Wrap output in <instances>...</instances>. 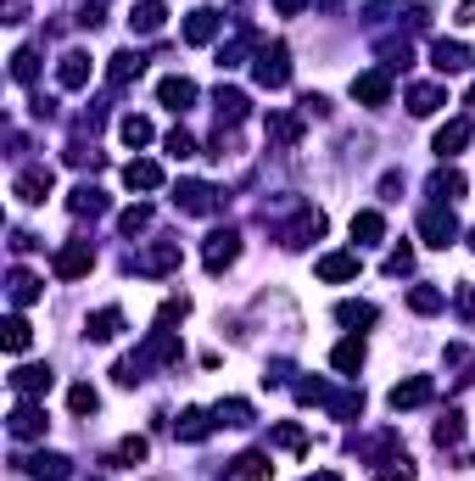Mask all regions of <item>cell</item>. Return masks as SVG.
<instances>
[{"label":"cell","mask_w":475,"mask_h":481,"mask_svg":"<svg viewBox=\"0 0 475 481\" xmlns=\"http://www.w3.org/2000/svg\"><path fill=\"white\" fill-rule=\"evenodd\" d=\"M252 79H258L263 90H285V84H291V51H285V45H258V56H252Z\"/></svg>","instance_id":"6da1fadb"},{"label":"cell","mask_w":475,"mask_h":481,"mask_svg":"<svg viewBox=\"0 0 475 481\" xmlns=\"http://www.w3.org/2000/svg\"><path fill=\"white\" fill-rule=\"evenodd\" d=\"M420 236H425V246H453V241H459V218H453V207H448V202L425 207V213H420Z\"/></svg>","instance_id":"7a4b0ae2"},{"label":"cell","mask_w":475,"mask_h":481,"mask_svg":"<svg viewBox=\"0 0 475 481\" xmlns=\"http://www.w3.org/2000/svg\"><path fill=\"white\" fill-rule=\"evenodd\" d=\"M325 236V213L319 207H302L291 224H285V230H280V246H291V252H302L308 241H319Z\"/></svg>","instance_id":"3957f363"},{"label":"cell","mask_w":475,"mask_h":481,"mask_svg":"<svg viewBox=\"0 0 475 481\" xmlns=\"http://www.w3.org/2000/svg\"><path fill=\"white\" fill-rule=\"evenodd\" d=\"M174 202H179L185 213H196V218H207V213H218V207H224V197H218L213 185H202V179H179Z\"/></svg>","instance_id":"277c9868"},{"label":"cell","mask_w":475,"mask_h":481,"mask_svg":"<svg viewBox=\"0 0 475 481\" xmlns=\"http://www.w3.org/2000/svg\"><path fill=\"white\" fill-rule=\"evenodd\" d=\"M235 258H241V236H235V230H213V236H207V246H202L207 274H224Z\"/></svg>","instance_id":"5b68a950"},{"label":"cell","mask_w":475,"mask_h":481,"mask_svg":"<svg viewBox=\"0 0 475 481\" xmlns=\"http://www.w3.org/2000/svg\"><path fill=\"white\" fill-rule=\"evenodd\" d=\"M353 101H364V107H386V101H392V73H386V68L358 73V79H353Z\"/></svg>","instance_id":"8992f818"},{"label":"cell","mask_w":475,"mask_h":481,"mask_svg":"<svg viewBox=\"0 0 475 481\" xmlns=\"http://www.w3.org/2000/svg\"><path fill=\"white\" fill-rule=\"evenodd\" d=\"M12 190H17V202H28V207H40V202L51 197V190H56V174H51L45 163H40V168H23Z\"/></svg>","instance_id":"52a82bcc"},{"label":"cell","mask_w":475,"mask_h":481,"mask_svg":"<svg viewBox=\"0 0 475 481\" xmlns=\"http://www.w3.org/2000/svg\"><path fill=\"white\" fill-rule=\"evenodd\" d=\"M218 28H224V17H218L213 6H196V12L185 17V45H213Z\"/></svg>","instance_id":"ba28073f"},{"label":"cell","mask_w":475,"mask_h":481,"mask_svg":"<svg viewBox=\"0 0 475 481\" xmlns=\"http://www.w3.org/2000/svg\"><path fill=\"white\" fill-rule=\"evenodd\" d=\"M431 68H436L442 79H448V73H464V68H470V45H464V40H436V45H431Z\"/></svg>","instance_id":"9c48e42d"},{"label":"cell","mask_w":475,"mask_h":481,"mask_svg":"<svg viewBox=\"0 0 475 481\" xmlns=\"http://www.w3.org/2000/svg\"><path fill=\"white\" fill-rule=\"evenodd\" d=\"M90 73H95L90 51H68V56L56 62V84H62V90H84V84H90Z\"/></svg>","instance_id":"30bf717a"},{"label":"cell","mask_w":475,"mask_h":481,"mask_svg":"<svg viewBox=\"0 0 475 481\" xmlns=\"http://www.w3.org/2000/svg\"><path fill=\"white\" fill-rule=\"evenodd\" d=\"M90 269H95V246H90V241H73V246L56 252V274H62V280H79V274H90Z\"/></svg>","instance_id":"8fae6325"},{"label":"cell","mask_w":475,"mask_h":481,"mask_svg":"<svg viewBox=\"0 0 475 481\" xmlns=\"http://www.w3.org/2000/svg\"><path fill=\"white\" fill-rule=\"evenodd\" d=\"M431 392H436L431 375H408V380H397V387H392V409L397 414L403 409H420V403H431Z\"/></svg>","instance_id":"7c38bea8"},{"label":"cell","mask_w":475,"mask_h":481,"mask_svg":"<svg viewBox=\"0 0 475 481\" xmlns=\"http://www.w3.org/2000/svg\"><path fill=\"white\" fill-rule=\"evenodd\" d=\"M313 274H319V280H330V285H341V280H358V252H325V258L313 264Z\"/></svg>","instance_id":"4fadbf2b"},{"label":"cell","mask_w":475,"mask_h":481,"mask_svg":"<svg viewBox=\"0 0 475 481\" xmlns=\"http://www.w3.org/2000/svg\"><path fill=\"white\" fill-rule=\"evenodd\" d=\"M12 437H17V442H34V437H45V409L23 398V403L12 409Z\"/></svg>","instance_id":"5bb4252c"},{"label":"cell","mask_w":475,"mask_h":481,"mask_svg":"<svg viewBox=\"0 0 475 481\" xmlns=\"http://www.w3.org/2000/svg\"><path fill=\"white\" fill-rule=\"evenodd\" d=\"M51 370L45 364H23V370H12V392L17 398H40V392H51Z\"/></svg>","instance_id":"9a60e30c"},{"label":"cell","mask_w":475,"mask_h":481,"mask_svg":"<svg viewBox=\"0 0 475 481\" xmlns=\"http://www.w3.org/2000/svg\"><path fill=\"white\" fill-rule=\"evenodd\" d=\"M213 426H218V414H207V409H185L179 420H174V437H179V442H207Z\"/></svg>","instance_id":"2e32d148"},{"label":"cell","mask_w":475,"mask_h":481,"mask_svg":"<svg viewBox=\"0 0 475 481\" xmlns=\"http://www.w3.org/2000/svg\"><path fill=\"white\" fill-rule=\"evenodd\" d=\"M123 185H129V190H163V163H151V157L123 163Z\"/></svg>","instance_id":"e0dca14e"},{"label":"cell","mask_w":475,"mask_h":481,"mask_svg":"<svg viewBox=\"0 0 475 481\" xmlns=\"http://www.w3.org/2000/svg\"><path fill=\"white\" fill-rule=\"evenodd\" d=\"M157 101H163L168 112H185L190 101H196V84H190V79H179V73H174V79H163V84H157Z\"/></svg>","instance_id":"ac0fdd59"},{"label":"cell","mask_w":475,"mask_h":481,"mask_svg":"<svg viewBox=\"0 0 475 481\" xmlns=\"http://www.w3.org/2000/svg\"><path fill=\"white\" fill-rule=\"evenodd\" d=\"M464 146H470V118H453L436 130V157H459Z\"/></svg>","instance_id":"d6986e66"},{"label":"cell","mask_w":475,"mask_h":481,"mask_svg":"<svg viewBox=\"0 0 475 481\" xmlns=\"http://www.w3.org/2000/svg\"><path fill=\"white\" fill-rule=\"evenodd\" d=\"M436 107H448V90H442V84H414V90H408V112H414V118H431Z\"/></svg>","instance_id":"ffe728a7"},{"label":"cell","mask_w":475,"mask_h":481,"mask_svg":"<svg viewBox=\"0 0 475 481\" xmlns=\"http://www.w3.org/2000/svg\"><path fill=\"white\" fill-rule=\"evenodd\" d=\"M163 23H168V6H163V0H140V6L129 12V28H135V34H157Z\"/></svg>","instance_id":"44dd1931"},{"label":"cell","mask_w":475,"mask_h":481,"mask_svg":"<svg viewBox=\"0 0 475 481\" xmlns=\"http://www.w3.org/2000/svg\"><path fill=\"white\" fill-rule=\"evenodd\" d=\"M168 269H179V241H157L140 258V274H168Z\"/></svg>","instance_id":"7402d4cb"},{"label":"cell","mask_w":475,"mask_h":481,"mask_svg":"<svg viewBox=\"0 0 475 481\" xmlns=\"http://www.w3.org/2000/svg\"><path fill=\"white\" fill-rule=\"evenodd\" d=\"M140 68H146V62H140V51H118V56H112V68H107L112 90H123V84H135V79H140Z\"/></svg>","instance_id":"603a6c76"},{"label":"cell","mask_w":475,"mask_h":481,"mask_svg":"<svg viewBox=\"0 0 475 481\" xmlns=\"http://www.w3.org/2000/svg\"><path fill=\"white\" fill-rule=\"evenodd\" d=\"M380 236H386V218H380L375 207H364V213H353V241H358V246H375Z\"/></svg>","instance_id":"cb8c5ba5"},{"label":"cell","mask_w":475,"mask_h":481,"mask_svg":"<svg viewBox=\"0 0 475 481\" xmlns=\"http://www.w3.org/2000/svg\"><path fill=\"white\" fill-rule=\"evenodd\" d=\"M330 364H336L341 375H358V370H364V342H358V336H347V342H336V352H330Z\"/></svg>","instance_id":"d4e9b609"},{"label":"cell","mask_w":475,"mask_h":481,"mask_svg":"<svg viewBox=\"0 0 475 481\" xmlns=\"http://www.w3.org/2000/svg\"><path fill=\"white\" fill-rule=\"evenodd\" d=\"M118 331H123V308H101V313H90V331L84 336L90 342H112Z\"/></svg>","instance_id":"484cf974"},{"label":"cell","mask_w":475,"mask_h":481,"mask_svg":"<svg viewBox=\"0 0 475 481\" xmlns=\"http://www.w3.org/2000/svg\"><path fill=\"white\" fill-rule=\"evenodd\" d=\"M0 342H6V352H28V342H34V325H28L23 313H12L6 325H0Z\"/></svg>","instance_id":"4316f807"},{"label":"cell","mask_w":475,"mask_h":481,"mask_svg":"<svg viewBox=\"0 0 475 481\" xmlns=\"http://www.w3.org/2000/svg\"><path fill=\"white\" fill-rule=\"evenodd\" d=\"M246 107L252 101H246L241 90H218V123H224V130H235V123L246 118Z\"/></svg>","instance_id":"83f0119b"},{"label":"cell","mask_w":475,"mask_h":481,"mask_svg":"<svg viewBox=\"0 0 475 481\" xmlns=\"http://www.w3.org/2000/svg\"><path fill=\"white\" fill-rule=\"evenodd\" d=\"M28 476H34V481H68V459H62V454H34V459H28Z\"/></svg>","instance_id":"f1b7e54d"},{"label":"cell","mask_w":475,"mask_h":481,"mask_svg":"<svg viewBox=\"0 0 475 481\" xmlns=\"http://www.w3.org/2000/svg\"><path fill=\"white\" fill-rule=\"evenodd\" d=\"M431 197L459 202V197H464V174H459V168H436V174H431Z\"/></svg>","instance_id":"f546056e"},{"label":"cell","mask_w":475,"mask_h":481,"mask_svg":"<svg viewBox=\"0 0 475 481\" xmlns=\"http://www.w3.org/2000/svg\"><path fill=\"white\" fill-rule=\"evenodd\" d=\"M6 292H12V303H17V308H28V303H40V280L28 274V269H12Z\"/></svg>","instance_id":"4dcf8cb0"},{"label":"cell","mask_w":475,"mask_h":481,"mask_svg":"<svg viewBox=\"0 0 475 481\" xmlns=\"http://www.w3.org/2000/svg\"><path fill=\"white\" fill-rule=\"evenodd\" d=\"M336 319H341V325H375L380 308H375V303H353V297H347V303H336Z\"/></svg>","instance_id":"1f68e13d"},{"label":"cell","mask_w":475,"mask_h":481,"mask_svg":"<svg viewBox=\"0 0 475 481\" xmlns=\"http://www.w3.org/2000/svg\"><path fill=\"white\" fill-rule=\"evenodd\" d=\"M269 442H274V447H285V454H308V431H302V426H291V420L274 426V431H269Z\"/></svg>","instance_id":"d6a6232c"},{"label":"cell","mask_w":475,"mask_h":481,"mask_svg":"<svg viewBox=\"0 0 475 481\" xmlns=\"http://www.w3.org/2000/svg\"><path fill=\"white\" fill-rule=\"evenodd\" d=\"M68 207H73L79 218H84V213L95 218V213H107V197H101V190H95V185H79L73 197H68Z\"/></svg>","instance_id":"836d02e7"},{"label":"cell","mask_w":475,"mask_h":481,"mask_svg":"<svg viewBox=\"0 0 475 481\" xmlns=\"http://www.w3.org/2000/svg\"><path fill=\"white\" fill-rule=\"evenodd\" d=\"M118 135H123V146H151V118H140V112H129L118 123Z\"/></svg>","instance_id":"e575fe53"},{"label":"cell","mask_w":475,"mask_h":481,"mask_svg":"<svg viewBox=\"0 0 475 481\" xmlns=\"http://www.w3.org/2000/svg\"><path fill=\"white\" fill-rule=\"evenodd\" d=\"M408 308H414V313H442V308H448V297H442L436 285H414V292H408Z\"/></svg>","instance_id":"d590c367"},{"label":"cell","mask_w":475,"mask_h":481,"mask_svg":"<svg viewBox=\"0 0 475 481\" xmlns=\"http://www.w3.org/2000/svg\"><path fill=\"white\" fill-rule=\"evenodd\" d=\"M375 476H380V481H414V459H408V454H392V459L375 465Z\"/></svg>","instance_id":"8d00e7d4"},{"label":"cell","mask_w":475,"mask_h":481,"mask_svg":"<svg viewBox=\"0 0 475 481\" xmlns=\"http://www.w3.org/2000/svg\"><path fill=\"white\" fill-rule=\"evenodd\" d=\"M12 79H17V84H34V79H40V51L23 45V51L12 56Z\"/></svg>","instance_id":"74e56055"},{"label":"cell","mask_w":475,"mask_h":481,"mask_svg":"<svg viewBox=\"0 0 475 481\" xmlns=\"http://www.w3.org/2000/svg\"><path fill=\"white\" fill-rule=\"evenodd\" d=\"M230 470H235L241 481H269V470H274V465H269L263 454H241V459H235Z\"/></svg>","instance_id":"f35d334b"},{"label":"cell","mask_w":475,"mask_h":481,"mask_svg":"<svg viewBox=\"0 0 475 481\" xmlns=\"http://www.w3.org/2000/svg\"><path fill=\"white\" fill-rule=\"evenodd\" d=\"M213 414H218V426H252V403H241V398H224Z\"/></svg>","instance_id":"ab89813d"},{"label":"cell","mask_w":475,"mask_h":481,"mask_svg":"<svg viewBox=\"0 0 475 481\" xmlns=\"http://www.w3.org/2000/svg\"><path fill=\"white\" fill-rule=\"evenodd\" d=\"M459 437H464V414H459V409H448V414L436 420V442H442V447H453Z\"/></svg>","instance_id":"60d3db41"},{"label":"cell","mask_w":475,"mask_h":481,"mask_svg":"<svg viewBox=\"0 0 475 481\" xmlns=\"http://www.w3.org/2000/svg\"><path fill=\"white\" fill-rule=\"evenodd\" d=\"M269 135H274L280 146H297V135H302V123H297V118H285V112H274V118H269Z\"/></svg>","instance_id":"b9f144b4"},{"label":"cell","mask_w":475,"mask_h":481,"mask_svg":"<svg viewBox=\"0 0 475 481\" xmlns=\"http://www.w3.org/2000/svg\"><path fill=\"white\" fill-rule=\"evenodd\" d=\"M325 409L336 414V420H353V414H364V392H341V398H330Z\"/></svg>","instance_id":"7bdbcfd3"},{"label":"cell","mask_w":475,"mask_h":481,"mask_svg":"<svg viewBox=\"0 0 475 481\" xmlns=\"http://www.w3.org/2000/svg\"><path fill=\"white\" fill-rule=\"evenodd\" d=\"M118 230H123V236H140V230H151V207H146V202H140V207H129V213L118 218Z\"/></svg>","instance_id":"ee69618b"},{"label":"cell","mask_w":475,"mask_h":481,"mask_svg":"<svg viewBox=\"0 0 475 481\" xmlns=\"http://www.w3.org/2000/svg\"><path fill=\"white\" fill-rule=\"evenodd\" d=\"M185 313H190V297H168L163 308H157V331H168L174 319H185Z\"/></svg>","instance_id":"f6af8a7d"},{"label":"cell","mask_w":475,"mask_h":481,"mask_svg":"<svg viewBox=\"0 0 475 481\" xmlns=\"http://www.w3.org/2000/svg\"><path fill=\"white\" fill-rule=\"evenodd\" d=\"M68 409L73 414H95V409H101V398H95V387H73L68 392Z\"/></svg>","instance_id":"bcb514c9"},{"label":"cell","mask_w":475,"mask_h":481,"mask_svg":"<svg viewBox=\"0 0 475 481\" xmlns=\"http://www.w3.org/2000/svg\"><path fill=\"white\" fill-rule=\"evenodd\" d=\"M168 157H179V163H185V157H196V135H190V130H174V135H168Z\"/></svg>","instance_id":"7dc6e473"},{"label":"cell","mask_w":475,"mask_h":481,"mask_svg":"<svg viewBox=\"0 0 475 481\" xmlns=\"http://www.w3.org/2000/svg\"><path fill=\"white\" fill-rule=\"evenodd\" d=\"M414 269V246H392L386 252V274H408Z\"/></svg>","instance_id":"c3c4849f"},{"label":"cell","mask_w":475,"mask_h":481,"mask_svg":"<svg viewBox=\"0 0 475 481\" xmlns=\"http://www.w3.org/2000/svg\"><path fill=\"white\" fill-rule=\"evenodd\" d=\"M297 403H330V387L325 380H297Z\"/></svg>","instance_id":"681fc988"},{"label":"cell","mask_w":475,"mask_h":481,"mask_svg":"<svg viewBox=\"0 0 475 481\" xmlns=\"http://www.w3.org/2000/svg\"><path fill=\"white\" fill-rule=\"evenodd\" d=\"M118 459H123V465H140V459H146V437H123V442H118Z\"/></svg>","instance_id":"f907efd6"},{"label":"cell","mask_w":475,"mask_h":481,"mask_svg":"<svg viewBox=\"0 0 475 481\" xmlns=\"http://www.w3.org/2000/svg\"><path fill=\"white\" fill-rule=\"evenodd\" d=\"M302 6H308V0H274V12H280V17H297Z\"/></svg>","instance_id":"816d5d0a"},{"label":"cell","mask_w":475,"mask_h":481,"mask_svg":"<svg viewBox=\"0 0 475 481\" xmlns=\"http://www.w3.org/2000/svg\"><path fill=\"white\" fill-rule=\"evenodd\" d=\"M308 481H341V470H319V476H308Z\"/></svg>","instance_id":"f5cc1de1"},{"label":"cell","mask_w":475,"mask_h":481,"mask_svg":"<svg viewBox=\"0 0 475 481\" xmlns=\"http://www.w3.org/2000/svg\"><path fill=\"white\" fill-rule=\"evenodd\" d=\"M313 6H319V12H336V6H341V0H313Z\"/></svg>","instance_id":"db71d44e"},{"label":"cell","mask_w":475,"mask_h":481,"mask_svg":"<svg viewBox=\"0 0 475 481\" xmlns=\"http://www.w3.org/2000/svg\"><path fill=\"white\" fill-rule=\"evenodd\" d=\"M90 481H101V476H90Z\"/></svg>","instance_id":"11a10c76"},{"label":"cell","mask_w":475,"mask_h":481,"mask_svg":"<svg viewBox=\"0 0 475 481\" xmlns=\"http://www.w3.org/2000/svg\"><path fill=\"white\" fill-rule=\"evenodd\" d=\"M470 246H475V236H470Z\"/></svg>","instance_id":"9f6ffc18"}]
</instances>
